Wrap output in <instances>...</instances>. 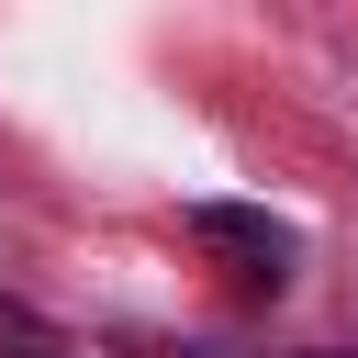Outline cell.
Masks as SVG:
<instances>
[{"label":"cell","instance_id":"cell-2","mask_svg":"<svg viewBox=\"0 0 358 358\" xmlns=\"http://www.w3.org/2000/svg\"><path fill=\"white\" fill-rule=\"evenodd\" d=\"M0 358H90V347H78L67 324H45L34 302H11V291H0Z\"/></svg>","mask_w":358,"mask_h":358},{"label":"cell","instance_id":"cell-3","mask_svg":"<svg viewBox=\"0 0 358 358\" xmlns=\"http://www.w3.org/2000/svg\"><path fill=\"white\" fill-rule=\"evenodd\" d=\"M291 358H358V347H291Z\"/></svg>","mask_w":358,"mask_h":358},{"label":"cell","instance_id":"cell-1","mask_svg":"<svg viewBox=\"0 0 358 358\" xmlns=\"http://www.w3.org/2000/svg\"><path fill=\"white\" fill-rule=\"evenodd\" d=\"M190 235L224 257V280H235L246 302L291 291V257H302V235H291V224H268V213H246V201H201V213H190Z\"/></svg>","mask_w":358,"mask_h":358}]
</instances>
